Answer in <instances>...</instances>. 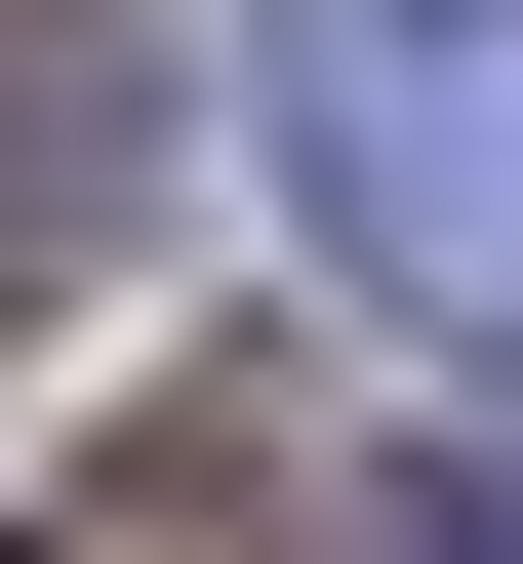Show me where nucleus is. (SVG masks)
<instances>
[{"label": "nucleus", "instance_id": "nucleus-1", "mask_svg": "<svg viewBox=\"0 0 523 564\" xmlns=\"http://www.w3.org/2000/svg\"><path fill=\"white\" fill-rule=\"evenodd\" d=\"M282 162H323V242L443 364H523V0H323L282 41Z\"/></svg>", "mask_w": 523, "mask_h": 564}, {"label": "nucleus", "instance_id": "nucleus-3", "mask_svg": "<svg viewBox=\"0 0 523 564\" xmlns=\"http://www.w3.org/2000/svg\"><path fill=\"white\" fill-rule=\"evenodd\" d=\"M362 564H523V444H443V484H403V524H362Z\"/></svg>", "mask_w": 523, "mask_h": 564}, {"label": "nucleus", "instance_id": "nucleus-2", "mask_svg": "<svg viewBox=\"0 0 523 564\" xmlns=\"http://www.w3.org/2000/svg\"><path fill=\"white\" fill-rule=\"evenodd\" d=\"M121 202H162V41H121V0H0V323H41Z\"/></svg>", "mask_w": 523, "mask_h": 564}]
</instances>
